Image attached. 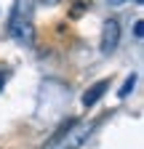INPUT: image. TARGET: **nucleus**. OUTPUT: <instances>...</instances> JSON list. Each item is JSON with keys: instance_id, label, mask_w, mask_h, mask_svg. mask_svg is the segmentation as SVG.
I'll use <instances>...</instances> for the list:
<instances>
[{"instance_id": "f257e3e1", "label": "nucleus", "mask_w": 144, "mask_h": 149, "mask_svg": "<svg viewBox=\"0 0 144 149\" xmlns=\"http://www.w3.org/2000/svg\"><path fill=\"white\" fill-rule=\"evenodd\" d=\"M8 32L13 40H19V43H32V19H29V11L24 6L22 11V3H16L13 11H11V19H8Z\"/></svg>"}, {"instance_id": "f03ea898", "label": "nucleus", "mask_w": 144, "mask_h": 149, "mask_svg": "<svg viewBox=\"0 0 144 149\" xmlns=\"http://www.w3.org/2000/svg\"><path fill=\"white\" fill-rule=\"evenodd\" d=\"M91 133H94V125H91V123H88V125H85V123H83V125H75L64 139H59L51 149H80V146L88 141V136H91Z\"/></svg>"}, {"instance_id": "7ed1b4c3", "label": "nucleus", "mask_w": 144, "mask_h": 149, "mask_svg": "<svg viewBox=\"0 0 144 149\" xmlns=\"http://www.w3.org/2000/svg\"><path fill=\"white\" fill-rule=\"evenodd\" d=\"M117 43H120V24L115 22V19H110V22L104 24V29H101L99 48H101V53H112L117 48Z\"/></svg>"}, {"instance_id": "20e7f679", "label": "nucleus", "mask_w": 144, "mask_h": 149, "mask_svg": "<svg viewBox=\"0 0 144 149\" xmlns=\"http://www.w3.org/2000/svg\"><path fill=\"white\" fill-rule=\"evenodd\" d=\"M107 88H110V80H99V83H94L91 88L83 93V107H94V104L104 96V91H107Z\"/></svg>"}, {"instance_id": "39448f33", "label": "nucleus", "mask_w": 144, "mask_h": 149, "mask_svg": "<svg viewBox=\"0 0 144 149\" xmlns=\"http://www.w3.org/2000/svg\"><path fill=\"white\" fill-rule=\"evenodd\" d=\"M134 85H136V74H128V77H125V83L120 85V91H117V99H125V96L134 91Z\"/></svg>"}, {"instance_id": "423d86ee", "label": "nucleus", "mask_w": 144, "mask_h": 149, "mask_svg": "<svg viewBox=\"0 0 144 149\" xmlns=\"http://www.w3.org/2000/svg\"><path fill=\"white\" fill-rule=\"evenodd\" d=\"M141 29H144V24H141V22H136V24H134V35H136V37H141V35H144Z\"/></svg>"}, {"instance_id": "0eeeda50", "label": "nucleus", "mask_w": 144, "mask_h": 149, "mask_svg": "<svg viewBox=\"0 0 144 149\" xmlns=\"http://www.w3.org/2000/svg\"><path fill=\"white\" fill-rule=\"evenodd\" d=\"M110 6H123V3H131V0H107Z\"/></svg>"}, {"instance_id": "6e6552de", "label": "nucleus", "mask_w": 144, "mask_h": 149, "mask_svg": "<svg viewBox=\"0 0 144 149\" xmlns=\"http://www.w3.org/2000/svg\"><path fill=\"white\" fill-rule=\"evenodd\" d=\"M6 77H8V72L3 69V72H0V88H3V85H6Z\"/></svg>"}, {"instance_id": "1a4fd4ad", "label": "nucleus", "mask_w": 144, "mask_h": 149, "mask_svg": "<svg viewBox=\"0 0 144 149\" xmlns=\"http://www.w3.org/2000/svg\"><path fill=\"white\" fill-rule=\"evenodd\" d=\"M40 3H45V6H53V3H59V0H40Z\"/></svg>"}]
</instances>
